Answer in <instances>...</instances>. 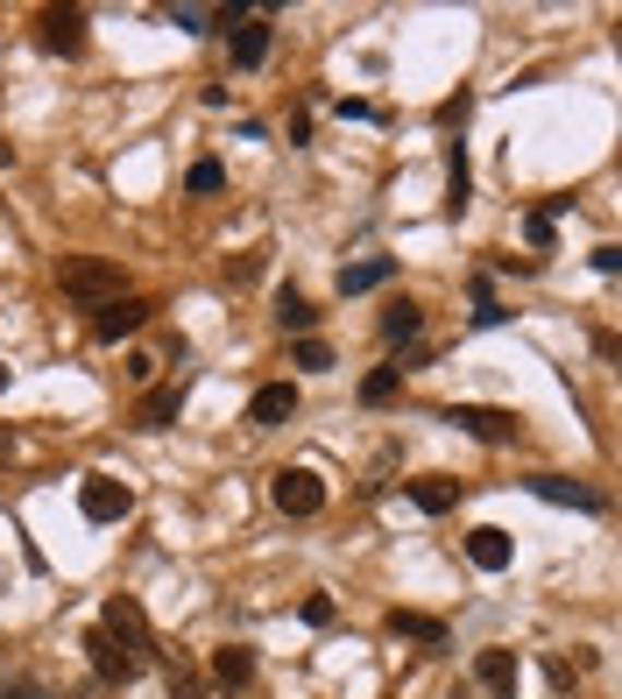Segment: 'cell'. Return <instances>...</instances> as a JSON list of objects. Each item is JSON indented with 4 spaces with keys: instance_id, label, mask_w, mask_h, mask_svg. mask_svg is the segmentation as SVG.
I'll return each mask as SVG.
<instances>
[{
    "instance_id": "21",
    "label": "cell",
    "mask_w": 622,
    "mask_h": 699,
    "mask_svg": "<svg viewBox=\"0 0 622 699\" xmlns=\"http://www.w3.org/2000/svg\"><path fill=\"white\" fill-rule=\"evenodd\" d=\"M410 502H418L424 516H446L453 502H460V487H453L446 473H424V481H410Z\"/></svg>"
},
{
    "instance_id": "20",
    "label": "cell",
    "mask_w": 622,
    "mask_h": 699,
    "mask_svg": "<svg viewBox=\"0 0 622 699\" xmlns=\"http://www.w3.org/2000/svg\"><path fill=\"white\" fill-rule=\"evenodd\" d=\"M424 333V311L410 304V297H396L390 311H382V339H390V347H404V339H418Z\"/></svg>"
},
{
    "instance_id": "8",
    "label": "cell",
    "mask_w": 622,
    "mask_h": 699,
    "mask_svg": "<svg viewBox=\"0 0 622 699\" xmlns=\"http://www.w3.org/2000/svg\"><path fill=\"white\" fill-rule=\"evenodd\" d=\"M227 43H234V64H241V71H262V64H270V43H276V28L262 22V14H241V22L227 28Z\"/></svg>"
},
{
    "instance_id": "31",
    "label": "cell",
    "mask_w": 622,
    "mask_h": 699,
    "mask_svg": "<svg viewBox=\"0 0 622 699\" xmlns=\"http://www.w3.org/2000/svg\"><path fill=\"white\" fill-rule=\"evenodd\" d=\"M0 699H50V692H43V686H36V678H14V686H8V692H0Z\"/></svg>"
},
{
    "instance_id": "7",
    "label": "cell",
    "mask_w": 622,
    "mask_h": 699,
    "mask_svg": "<svg viewBox=\"0 0 622 699\" xmlns=\"http://www.w3.org/2000/svg\"><path fill=\"white\" fill-rule=\"evenodd\" d=\"M36 28H43V50L50 57H79L85 50V8H43Z\"/></svg>"
},
{
    "instance_id": "26",
    "label": "cell",
    "mask_w": 622,
    "mask_h": 699,
    "mask_svg": "<svg viewBox=\"0 0 622 699\" xmlns=\"http://www.w3.org/2000/svg\"><path fill=\"white\" fill-rule=\"evenodd\" d=\"M298 615H304V629H333V615H339V607H333V593H304V601H298Z\"/></svg>"
},
{
    "instance_id": "11",
    "label": "cell",
    "mask_w": 622,
    "mask_h": 699,
    "mask_svg": "<svg viewBox=\"0 0 622 699\" xmlns=\"http://www.w3.org/2000/svg\"><path fill=\"white\" fill-rule=\"evenodd\" d=\"M474 686L488 699H516V650H474Z\"/></svg>"
},
{
    "instance_id": "13",
    "label": "cell",
    "mask_w": 622,
    "mask_h": 699,
    "mask_svg": "<svg viewBox=\"0 0 622 699\" xmlns=\"http://www.w3.org/2000/svg\"><path fill=\"white\" fill-rule=\"evenodd\" d=\"M177 410H184V389H177V382H156V389H142V403H135V431H170Z\"/></svg>"
},
{
    "instance_id": "17",
    "label": "cell",
    "mask_w": 622,
    "mask_h": 699,
    "mask_svg": "<svg viewBox=\"0 0 622 699\" xmlns=\"http://www.w3.org/2000/svg\"><path fill=\"white\" fill-rule=\"evenodd\" d=\"M390 276H396L390 255H368V262H354V269H339V297H368V290H382Z\"/></svg>"
},
{
    "instance_id": "33",
    "label": "cell",
    "mask_w": 622,
    "mask_h": 699,
    "mask_svg": "<svg viewBox=\"0 0 622 699\" xmlns=\"http://www.w3.org/2000/svg\"><path fill=\"white\" fill-rule=\"evenodd\" d=\"M0 162H8V142H0Z\"/></svg>"
},
{
    "instance_id": "23",
    "label": "cell",
    "mask_w": 622,
    "mask_h": 699,
    "mask_svg": "<svg viewBox=\"0 0 622 699\" xmlns=\"http://www.w3.org/2000/svg\"><path fill=\"white\" fill-rule=\"evenodd\" d=\"M219 184H227V170H219V156H199V162H191V170H184V191H191V198H213Z\"/></svg>"
},
{
    "instance_id": "12",
    "label": "cell",
    "mask_w": 622,
    "mask_h": 699,
    "mask_svg": "<svg viewBox=\"0 0 622 699\" xmlns=\"http://www.w3.org/2000/svg\"><path fill=\"white\" fill-rule=\"evenodd\" d=\"M467 558H474V573H510V558H516L510 530H495V523H474V530H467Z\"/></svg>"
},
{
    "instance_id": "19",
    "label": "cell",
    "mask_w": 622,
    "mask_h": 699,
    "mask_svg": "<svg viewBox=\"0 0 622 699\" xmlns=\"http://www.w3.org/2000/svg\"><path fill=\"white\" fill-rule=\"evenodd\" d=\"M276 325H284V333H304V339H311V325H319V311H311V297H304V290H290V282H284V290H276Z\"/></svg>"
},
{
    "instance_id": "27",
    "label": "cell",
    "mask_w": 622,
    "mask_h": 699,
    "mask_svg": "<svg viewBox=\"0 0 622 699\" xmlns=\"http://www.w3.org/2000/svg\"><path fill=\"white\" fill-rule=\"evenodd\" d=\"M290 361H298L304 375H325V367H333V347H325V339H298V353H290Z\"/></svg>"
},
{
    "instance_id": "2",
    "label": "cell",
    "mask_w": 622,
    "mask_h": 699,
    "mask_svg": "<svg viewBox=\"0 0 622 699\" xmlns=\"http://www.w3.org/2000/svg\"><path fill=\"white\" fill-rule=\"evenodd\" d=\"M79 516L85 523H128V516H135V487L113 481V473H85L79 481Z\"/></svg>"
},
{
    "instance_id": "25",
    "label": "cell",
    "mask_w": 622,
    "mask_h": 699,
    "mask_svg": "<svg viewBox=\"0 0 622 699\" xmlns=\"http://www.w3.org/2000/svg\"><path fill=\"white\" fill-rule=\"evenodd\" d=\"M467 198H474V177H467V156H460V148H453V162H446V205H453V213H460Z\"/></svg>"
},
{
    "instance_id": "10",
    "label": "cell",
    "mask_w": 622,
    "mask_h": 699,
    "mask_svg": "<svg viewBox=\"0 0 622 699\" xmlns=\"http://www.w3.org/2000/svg\"><path fill=\"white\" fill-rule=\"evenodd\" d=\"M142 325H149V304H142V297H113V304L93 311V339H135Z\"/></svg>"
},
{
    "instance_id": "15",
    "label": "cell",
    "mask_w": 622,
    "mask_h": 699,
    "mask_svg": "<svg viewBox=\"0 0 622 699\" xmlns=\"http://www.w3.org/2000/svg\"><path fill=\"white\" fill-rule=\"evenodd\" d=\"M248 678H255V650H248V643L213 650V686H219V692H241Z\"/></svg>"
},
{
    "instance_id": "30",
    "label": "cell",
    "mask_w": 622,
    "mask_h": 699,
    "mask_svg": "<svg viewBox=\"0 0 622 699\" xmlns=\"http://www.w3.org/2000/svg\"><path fill=\"white\" fill-rule=\"evenodd\" d=\"M149 375H156L149 353H128V382H142V389H149Z\"/></svg>"
},
{
    "instance_id": "1",
    "label": "cell",
    "mask_w": 622,
    "mask_h": 699,
    "mask_svg": "<svg viewBox=\"0 0 622 699\" xmlns=\"http://www.w3.org/2000/svg\"><path fill=\"white\" fill-rule=\"evenodd\" d=\"M99 629H107V636H113V643H121L135 664H149V658H156V629H149V615H142V607L128 601V593H113V601L99 607Z\"/></svg>"
},
{
    "instance_id": "5",
    "label": "cell",
    "mask_w": 622,
    "mask_h": 699,
    "mask_svg": "<svg viewBox=\"0 0 622 699\" xmlns=\"http://www.w3.org/2000/svg\"><path fill=\"white\" fill-rule=\"evenodd\" d=\"M270 495H276V509H284V516H319L325 509V481L311 467H284L270 481Z\"/></svg>"
},
{
    "instance_id": "4",
    "label": "cell",
    "mask_w": 622,
    "mask_h": 699,
    "mask_svg": "<svg viewBox=\"0 0 622 699\" xmlns=\"http://www.w3.org/2000/svg\"><path fill=\"white\" fill-rule=\"evenodd\" d=\"M64 297H79V304L99 311L128 290H121V269H113V262H64Z\"/></svg>"
},
{
    "instance_id": "3",
    "label": "cell",
    "mask_w": 622,
    "mask_h": 699,
    "mask_svg": "<svg viewBox=\"0 0 622 699\" xmlns=\"http://www.w3.org/2000/svg\"><path fill=\"white\" fill-rule=\"evenodd\" d=\"M446 424H460L467 438H481V445H516L524 438V418H516V410H495V403H453Z\"/></svg>"
},
{
    "instance_id": "14",
    "label": "cell",
    "mask_w": 622,
    "mask_h": 699,
    "mask_svg": "<svg viewBox=\"0 0 622 699\" xmlns=\"http://www.w3.org/2000/svg\"><path fill=\"white\" fill-rule=\"evenodd\" d=\"M382 629H390V636H410V643H424V650H446V622H439V615H418V607H390V615H382Z\"/></svg>"
},
{
    "instance_id": "9",
    "label": "cell",
    "mask_w": 622,
    "mask_h": 699,
    "mask_svg": "<svg viewBox=\"0 0 622 699\" xmlns=\"http://www.w3.org/2000/svg\"><path fill=\"white\" fill-rule=\"evenodd\" d=\"M290 418H298V382H262L255 403H248V424L276 431V424H290Z\"/></svg>"
},
{
    "instance_id": "18",
    "label": "cell",
    "mask_w": 622,
    "mask_h": 699,
    "mask_svg": "<svg viewBox=\"0 0 622 699\" xmlns=\"http://www.w3.org/2000/svg\"><path fill=\"white\" fill-rule=\"evenodd\" d=\"M396 389H404V361H382V367H368V375H361V403L368 410L396 403Z\"/></svg>"
},
{
    "instance_id": "6",
    "label": "cell",
    "mask_w": 622,
    "mask_h": 699,
    "mask_svg": "<svg viewBox=\"0 0 622 699\" xmlns=\"http://www.w3.org/2000/svg\"><path fill=\"white\" fill-rule=\"evenodd\" d=\"M85 658H93V678H99V686H128V678L142 672V664L128 658V650L113 643V636L99 629V622H93V629H85Z\"/></svg>"
},
{
    "instance_id": "16",
    "label": "cell",
    "mask_w": 622,
    "mask_h": 699,
    "mask_svg": "<svg viewBox=\"0 0 622 699\" xmlns=\"http://www.w3.org/2000/svg\"><path fill=\"white\" fill-rule=\"evenodd\" d=\"M530 495H545V502H559V509H601V495H595V487H581V481H566V473H538V481H530Z\"/></svg>"
},
{
    "instance_id": "24",
    "label": "cell",
    "mask_w": 622,
    "mask_h": 699,
    "mask_svg": "<svg viewBox=\"0 0 622 699\" xmlns=\"http://www.w3.org/2000/svg\"><path fill=\"white\" fill-rule=\"evenodd\" d=\"M524 241L530 248H552L559 241V213H552V205H530V213H524Z\"/></svg>"
},
{
    "instance_id": "22",
    "label": "cell",
    "mask_w": 622,
    "mask_h": 699,
    "mask_svg": "<svg viewBox=\"0 0 622 699\" xmlns=\"http://www.w3.org/2000/svg\"><path fill=\"white\" fill-rule=\"evenodd\" d=\"M213 686H205V672L191 658H170V699H205Z\"/></svg>"
},
{
    "instance_id": "32",
    "label": "cell",
    "mask_w": 622,
    "mask_h": 699,
    "mask_svg": "<svg viewBox=\"0 0 622 699\" xmlns=\"http://www.w3.org/2000/svg\"><path fill=\"white\" fill-rule=\"evenodd\" d=\"M0 389H8V367H0Z\"/></svg>"
},
{
    "instance_id": "29",
    "label": "cell",
    "mask_w": 622,
    "mask_h": 699,
    "mask_svg": "<svg viewBox=\"0 0 622 699\" xmlns=\"http://www.w3.org/2000/svg\"><path fill=\"white\" fill-rule=\"evenodd\" d=\"M262 276V255H241V262H227V282H255Z\"/></svg>"
},
{
    "instance_id": "28",
    "label": "cell",
    "mask_w": 622,
    "mask_h": 699,
    "mask_svg": "<svg viewBox=\"0 0 622 699\" xmlns=\"http://www.w3.org/2000/svg\"><path fill=\"white\" fill-rule=\"evenodd\" d=\"M170 22L184 28V36H205V28H213V8H170Z\"/></svg>"
}]
</instances>
